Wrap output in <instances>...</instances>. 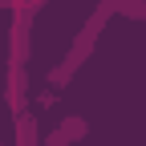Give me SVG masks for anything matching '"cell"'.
<instances>
[{
    "mask_svg": "<svg viewBox=\"0 0 146 146\" xmlns=\"http://www.w3.org/2000/svg\"><path fill=\"white\" fill-rule=\"evenodd\" d=\"M33 21H36V8L29 0L12 8V25H8V61L12 65H25L29 61V33H33Z\"/></svg>",
    "mask_w": 146,
    "mask_h": 146,
    "instance_id": "2",
    "label": "cell"
},
{
    "mask_svg": "<svg viewBox=\"0 0 146 146\" xmlns=\"http://www.w3.org/2000/svg\"><path fill=\"white\" fill-rule=\"evenodd\" d=\"M85 134H89V122H85V118H77V114H69V118L57 126V130L45 138V146H73V142H81Z\"/></svg>",
    "mask_w": 146,
    "mask_h": 146,
    "instance_id": "4",
    "label": "cell"
},
{
    "mask_svg": "<svg viewBox=\"0 0 146 146\" xmlns=\"http://www.w3.org/2000/svg\"><path fill=\"white\" fill-rule=\"evenodd\" d=\"M16 118V146H36V118L29 114V110H21V114H12Z\"/></svg>",
    "mask_w": 146,
    "mask_h": 146,
    "instance_id": "5",
    "label": "cell"
},
{
    "mask_svg": "<svg viewBox=\"0 0 146 146\" xmlns=\"http://www.w3.org/2000/svg\"><path fill=\"white\" fill-rule=\"evenodd\" d=\"M4 106L12 110V114H21V110L29 106V73L25 65H4Z\"/></svg>",
    "mask_w": 146,
    "mask_h": 146,
    "instance_id": "3",
    "label": "cell"
},
{
    "mask_svg": "<svg viewBox=\"0 0 146 146\" xmlns=\"http://www.w3.org/2000/svg\"><path fill=\"white\" fill-rule=\"evenodd\" d=\"M118 16H130V21L146 25V0H118Z\"/></svg>",
    "mask_w": 146,
    "mask_h": 146,
    "instance_id": "6",
    "label": "cell"
},
{
    "mask_svg": "<svg viewBox=\"0 0 146 146\" xmlns=\"http://www.w3.org/2000/svg\"><path fill=\"white\" fill-rule=\"evenodd\" d=\"M118 16V0H102V4L89 12V21L77 29V36H73V45H69V53L61 57V65L49 73V85L53 89H61V85H69L73 77H77V69L89 61V53H94V45H98V36H102V29L110 25Z\"/></svg>",
    "mask_w": 146,
    "mask_h": 146,
    "instance_id": "1",
    "label": "cell"
},
{
    "mask_svg": "<svg viewBox=\"0 0 146 146\" xmlns=\"http://www.w3.org/2000/svg\"><path fill=\"white\" fill-rule=\"evenodd\" d=\"M16 4H21V0H0V8H4V12H12Z\"/></svg>",
    "mask_w": 146,
    "mask_h": 146,
    "instance_id": "7",
    "label": "cell"
}]
</instances>
